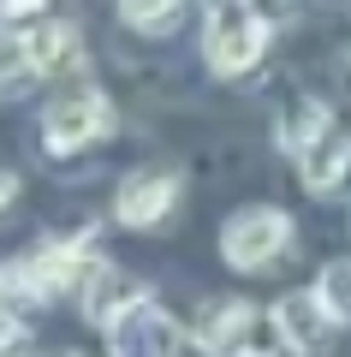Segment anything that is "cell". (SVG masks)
<instances>
[{
    "instance_id": "6da1fadb",
    "label": "cell",
    "mask_w": 351,
    "mask_h": 357,
    "mask_svg": "<svg viewBox=\"0 0 351 357\" xmlns=\"http://www.w3.org/2000/svg\"><path fill=\"white\" fill-rule=\"evenodd\" d=\"M268 18L256 13V0H209V18H202V60L221 77L251 72L268 54Z\"/></svg>"
},
{
    "instance_id": "7a4b0ae2",
    "label": "cell",
    "mask_w": 351,
    "mask_h": 357,
    "mask_svg": "<svg viewBox=\"0 0 351 357\" xmlns=\"http://www.w3.org/2000/svg\"><path fill=\"white\" fill-rule=\"evenodd\" d=\"M89 238H66V244H42V250L18 256L6 268V298L18 304H42V298H60L66 286H84L89 280Z\"/></svg>"
},
{
    "instance_id": "3957f363",
    "label": "cell",
    "mask_w": 351,
    "mask_h": 357,
    "mask_svg": "<svg viewBox=\"0 0 351 357\" xmlns=\"http://www.w3.org/2000/svg\"><path fill=\"white\" fill-rule=\"evenodd\" d=\"M286 244H292V215L274 208V203H251V208H239V215H226V227H221V256H226V268H239V274L268 268Z\"/></svg>"
},
{
    "instance_id": "277c9868",
    "label": "cell",
    "mask_w": 351,
    "mask_h": 357,
    "mask_svg": "<svg viewBox=\"0 0 351 357\" xmlns=\"http://www.w3.org/2000/svg\"><path fill=\"white\" fill-rule=\"evenodd\" d=\"M107 137H113V102L101 89H72L42 114V149L48 155H77Z\"/></svg>"
},
{
    "instance_id": "5b68a950",
    "label": "cell",
    "mask_w": 351,
    "mask_h": 357,
    "mask_svg": "<svg viewBox=\"0 0 351 357\" xmlns=\"http://www.w3.org/2000/svg\"><path fill=\"white\" fill-rule=\"evenodd\" d=\"M185 340H191V328L155 304H137L119 328H107L113 357H185Z\"/></svg>"
},
{
    "instance_id": "8992f818",
    "label": "cell",
    "mask_w": 351,
    "mask_h": 357,
    "mask_svg": "<svg viewBox=\"0 0 351 357\" xmlns=\"http://www.w3.org/2000/svg\"><path fill=\"white\" fill-rule=\"evenodd\" d=\"M251 328H256V304L239 298V292H226V298L197 304L191 340H197V351H209V357H239L244 345H251Z\"/></svg>"
},
{
    "instance_id": "52a82bcc",
    "label": "cell",
    "mask_w": 351,
    "mask_h": 357,
    "mask_svg": "<svg viewBox=\"0 0 351 357\" xmlns=\"http://www.w3.org/2000/svg\"><path fill=\"white\" fill-rule=\"evenodd\" d=\"M292 161H298L304 185H310L315 197H351V137L334 126V119H327Z\"/></svg>"
},
{
    "instance_id": "ba28073f",
    "label": "cell",
    "mask_w": 351,
    "mask_h": 357,
    "mask_svg": "<svg viewBox=\"0 0 351 357\" xmlns=\"http://www.w3.org/2000/svg\"><path fill=\"white\" fill-rule=\"evenodd\" d=\"M268 316H274V328H280V340L292 345V351L298 357H315V351H327V340H334V310L322 304V292H286L280 298L274 310H268Z\"/></svg>"
},
{
    "instance_id": "9c48e42d",
    "label": "cell",
    "mask_w": 351,
    "mask_h": 357,
    "mask_svg": "<svg viewBox=\"0 0 351 357\" xmlns=\"http://www.w3.org/2000/svg\"><path fill=\"white\" fill-rule=\"evenodd\" d=\"M137 304H149V286H143V280L119 274V268H101V262L89 268V280H84V316L96 321V328H119Z\"/></svg>"
},
{
    "instance_id": "30bf717a",
    "label": "cell",
    "mask_w": 351,
    "mask_h": 357,
    "mask_svg": "<svg viewBox=\"0 0 351 357\" xmlns=\"http://www.w3.org/2000/svg\"><path fill=\"white\" fill-rule=\"evenodd\" d=\"M173 203H179L173 173H131L113 197V215H119V227H155V220H167Z\"/></svg>"
},
{
    "instance_id": "8fae6325",
    "label": "cell",
    "mask_w": 351,
    "mask_h": 357,
    "mask_svg": "<svg viewBox=\"0 0 351 357\" xmlns=\"http://www.w3.org/2000/svg\"><path fill=\"white\" fill-rule=\"evenodd\" d=\"M13 48L24 54L36 72H54V66H66V60L77 54V30L60 24V18H48V24H36V30H24V36H13Z\"/></svg>"
},
{
    "instance_id": "7c38bea8",
    "label": "cell",
    "mask_w": 351,
    "mask_h": 357,
    "mask_svg": "<svg viewBox=\"0 0 351 357\" xmlns=\"http://www.w3.org/2000/svg\"><path fill=\"white\" fill-rule=\"evenodd\" d=\"M179 13H185V0H119V18L143 36H167L179 24Z\"/></svg>"
},
{
    "instance_id": "4fadbf2b",
    "label": "cell",
    "mask_w": 351,
    "mask_h": 357,
    "mask_svg": "<svg viewBox=\"0 0 351 357\" xmlns=\"http://www.w3.org/2000/svg\"><path fill=\"white\" fill-rule=\"evenodd\" d=\"M327 119H334V114H327L322 102H292L286 114H280V149H286V155H298L304 143H310L315 131L327 126Z\"/></svg>"
},
{
    "instance_id": "5bb4252c",
    "label": "cell",
    "mask_w": 351,
    "mask_h": 357,
    "mask_svg": "<svg viewBox=\"0 0 351 357\" xmlns=\"http://www.w3.org/2000/svg\"><path fill=\"white\" fill-rule=\"evenodd\" d=\"M315 292H322V304L334 310L339 328H351V262H327L322 280H315Z\"/></svg>"
},
{
    "instance_id": "9a60e30c",
    "label": "cell",
    "mask_w": 351,
    "mask_h": 357,
    "mask_svg": "<svg viewBox=\"0 0 351 357\" xmlns=\"http://www.w3.org/2000/svg\"><path fill=\"white\" fill-rule=\"evenodd\" d=\"M256 13H262L268 24H286V18L298 13V0H256Z\"/></svg>"
},
{
    "instance_id": "2e32d148",
    "label": "cell",
    "mask_w": 351,
    "mask_h": 357,
    "mask_svg": "<svg viewBox=\"0 0 351 357\" xmlns=\"http://www.w3.org/2000/svg\"><path fill=\"white\" fill-rule=\"evenodd\" d=\"M48 0H6V24H24V18H36Z\"/></svg>"
},
{
    "instance_id": "e0dca14e",
    "label": "cell",
    "mask_w": 351,
    "mask_h": 357,
    "mask_svg": "<svg viewBox=\"0 0 351 357\" xmlns=\"http://www.w3.org/2000/svg\"><path fill=\"white\" fill-rule=\"evenodd\" d=\"M239 357H268V351H251V345H244V351H239Z\"/></svg>"
},
{
    "instance_id": "ac0fdd59",
    "label": "cell",
    "mask_w": 351,
    "mask_h": 357,
    "mask_svg": "<svg viewBox=\"0 0 351 357\" xmlns=\"http://www.w3.org/2000/svg\"><path fill=\"white\" fill-rule=\"evenodd\" d=\"M66 357H77V351H66Z\"/></svg>"
}]
</instances>
